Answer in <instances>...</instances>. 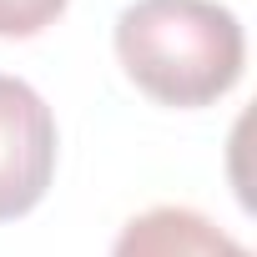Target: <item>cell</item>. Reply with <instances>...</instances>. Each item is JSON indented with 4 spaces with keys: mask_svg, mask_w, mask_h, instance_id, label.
Masks as SVG:
<instances>
[{
    "mask_svg": "<svg viewBox=\"0 0 257 257\" xmlns=\"http://www.w3.org/2000/svg\"><path fill=\"white\" fill-rule=\"evenodd\" d=\"M116 56L137 91L192 111L237 86L247 36L217 0H132L116 16Z\"/></svg>",
    "mask_w": 257,
    "mask_h": 257,
    "instance_id": "cell-1",
    "label": "cell"
},
{
    "mask_svg": "<svg viewBox=\"0 0 257 257\" xmlns=\"http://www.w3.org/2000/svg\"><path fill=\"white\" fill-rule=\"evenodd\" d=\"M56 177V116L16 76H0V222L26 217Z\"/></svg>",
    "mask_w": 257,
    "mask_h": 257,
    "instance_id": "cell-2",
    "label": "cell"
},
{
    "mask_svg": "<svg viewBox=\"0 0 257 257\" xmlns=\"http://www.w3.org/2000/svg\"><path fill=\"white\" fill-rule=\"evenodd\" d=\"M111 257H252V252L192 207H152L121 227Z\"/></svg>",
    "mask_w": 257,
    "mask_h": 257,
    "instance_id": "cell-3",
    "label": "cell"
},
{
    "mask_svg": "<svg viewBox=\"0 0 257 257\" xmlns=\"http://www.w3.org/2000/svg\"><path fill=\"white\" fill-rule=\"evenodd\" d=\"M71 6V0H0V36H41L61 11Z\"/></svg>",
    "mask_w": 257,
    "mask_h": 257,
    "instance_id": "cell-4",
    "label": "cell"
}]
</instances>
